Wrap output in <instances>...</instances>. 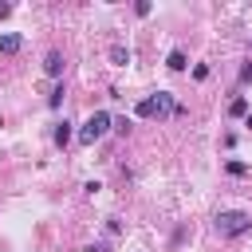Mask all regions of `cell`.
<instances>
[{"label":"cell","mask_w":252,"mask_h":252,"mask_svg":"<svg viewBox=\"0 0 252 252\" xmlns=\"http://www.w3.org/2000/svg\"><path fill=\"white\" fill-rule=\"evenodd\" d=\"M8 12H12V4H0V20H4V16H8Z\"/></svg>","instance_id":"9a60e30c"},{"label":"cell","mask_w":252,"mask_h":252,"mask_svg":"<svg viewBox=\"0 0 252 252\" xmlns=\"http://www.w3.org/2000/svg\"><path fill=\"white\" fill-rule=\"evenodd\" d=\"M47 106H51V110H59V106H63V83H55V87H51V94H47Z\"/></svg>","instance_id":"30bf717a"},{"label":"cell","mask_w":252,"mask_h":252,"mask_svg":"<svg viewBox=\"0 0 252 252\" xmlns=\"http://www.w3.org/2000/svg\"><path fill=\"white\" fill-rule=\"evenodd\" d=\"M240 83H252V59H248V63L240 67Z\"/></svg>","instance_id":"4fadbf2b"},{"label":"cell","mask_w":252,"mask_h":252,"mask_svg":"<svg viewBox=\"0 0 252 252\" xmlns=\"http://www.w3.org/2000/svg\"><path fill=\"white\" fill-rule=\"evenodd\" d=\"M244 126H252V114H244Z\"/></svg>","instance_id":"2e32d148"},{"label":"cell","mask_w":252,"mask_h":252,"mask_svg":"<svg viewBox=\"0 0 252 252\" xmlns=\"http://www.w3.org/2000/svg\"><path fill=\"white\" fill-rule=\"evenodd\" d=\"M63 51H47V59H43V71L51 75V79H63Z\"/></svg>","instance_id":"5b68a950"},{"label":"cell","mask_w":252,"mask_h":252,"mask_svg":"<svg viewBox=\"0 0 252 252\" xmlns=\"http://www.w3.org/2000/svg\"><path fill=\"white\" fill-rule=\"evenodd\" d=\"M110 126H114L118 134H130V118H110Z\"/></svg>","instance_id":"7c38bea8"},{"label":"cell","mask_w":252,"mask_h":252,"mask_svg":"<svg viewBox=\"0 0 252 252\" xmlns=\"http://www.w3.org/2000/svg\"><path fill=\"white\" fill-rule=\"evenodd\" d=\"M106 130H110V114H106V110H94V114L79 126V142H83V146H94Z\"/></svg>","instance_id":"3957f363"},{"label":"cell","mask_w":252,"mask_h":252,"mask_svg":"<svg viewBox=\"0 0 252 252\" xmlns=\"http://www.w3.org/2000/svg\"><path fill=\"white\" fill-rule=\"evenodd\" d=\"M24 47V35L20 32H0V55H16Z\"/></svg>","instance_id":"277c9868"},{"label":"cell","mask_w":252,"mask_h":252,"mask_svg":"<svg viewBox=\"0 0 252 252\" xmlns=\"http://www.w3.org/2000/svg\"><path fill=\"white\" fill-rule=\"evenodd\" d=\"M110 59H114L118 67H126V63H130V47H126V43H114V47H110Z\"/></svg>","instance_id":"ba28073f"},{"label":"cell","mask_w":252,"mask_h":252,"mask_svg":"<svg viewBox=\"0 0 252 252\" xmlns=\"http://www.w3.org/2000/svg\"><path fill=\"white\" fill-rule=\"evenodd\" d=\"M87 252H110V248H106V244H91Z\"/></svg>","instance_id":"5bb4252c"},{"label":"cell","mask_w":252,"mask_h":252,"mask_svg":"<svg viewBox=\"0 0 252 252\" xmlns=\"http://www.w3.org/2000/svg\"><path fill=\"white\" fill-rule=\"evenodd\" d=\"M224 169H228V173H232V177H244V173H248V165H244V161H228V165H224Z\"/></svg>","instance_id":"8fae6325"},{"label":"cell","mask_w":252,"mask_h":252,"mask_svg":"<svg viewBox=\"0 0 252 252\" xmlns=\"http://www.w3.org/2000/svg\"><path fill=\"white\" fill-rule=\"evenodd\" d=\"M217 232L220 236H244L248 228H252V217L244 213V209H224V213H217Z\"/></svg>","instance_id":"6da1fadb"},{"label":"cell","mask_w":252,"mask_h":252,"mask_svg":"<svg viewBox=\"0 0 252 252\" xmlns=\"http://www.w3.org/2000/svg\"><path fill=\"white\" fill-rule=\"evenodd\" d=\"M173 94L169 91H158V94H150V98H142L138 106H134V114L138 118H165V114H173Z\"/></svg>","instance_id":"7a4b0ae2"},{"label":"cell","mask_w":252,"mask_h":252,"mask_svg":"<svg viewBox=\"0 0 252 252\" xmlns=\"http://www.w3.org/2000/svg\"><path fill=\"white\" fill-rule=\"evenodd\" d=\"M165 67H169V71H185V67H189V55H185L181 47H173V51L165 55Z\"/></svg>","instance_id":"8992f818"},{"label":"cell","mask_w":252,"mask_h":252,"mask_svg":"<svg viewBox=\"0 0 252 252\" xmlns=\"http://www.w3.org/2000/svg\"><path fill=\"white\" fill-rule=\"evenodd\" d=\"M51 138H55V146L63 150V146H67V142L75 138V130H71V122H67V118H63V122H55V134H51Z\"/></svg>","instance_id":"52a82bcc"},{"label":"cell","mask_w":252,"mask_h":252,"mask_svg":"<svg viewBox=\"0 0 252 252\" xmlns=\"http://www.w3.org/2000/svg\"><path fill=\"white\" fill-rule=\"evenodd\" d=\"M228 114H232V118H244V114H248V98H244V94H236V98L228 102Z\"/></svg>","instance_id":"9c48e42d"}]
</instances>
